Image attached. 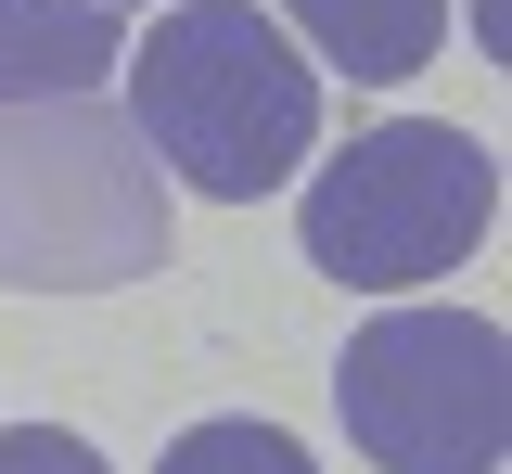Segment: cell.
<instances>
[{
	"label": "cell",
	"mask_w": 512,
	"mask_h": 474,
	"mask_svg": "<svg viewBox=\"0 0 512 474\" xmlns=\"http://www.w3.org/2000/svg\"><path fill=\"white\" fill-rule=\"evenodd\" d=\"M128 129L141 154L192 180L205 205H256L308 167L320 141V77L256 0H180L128 52Z\"/></svg>",
	"instance_id": "cell-1"
},
{
	"label": "cell",
	"mask_w": 512,
	"mask_h": 474,
	"mask_svg": "<svg viewBox=\"0 0 512 474\" xmlns=\"http://www.w3.org/2000/svg\"><path fill=\"white\" fill-rule=\"evenodd\" d=\"M333 410L384 474H500L512 449V346L474 308H384L333 359Z\"/></svg>",
	"instance_id": "cell-4"
},
{
	"label": "cell",
	"mask_w": 512,
	"mask_h": 474,
	"mask_svg": "<svg viewBox=\"0 0 512 474\" xmlns=\"http://www.w3.org/2000/svg\"><path fill=\"white\" fill-rule=\"evenodd\" d=\"M282 13L320 39V65L359 77V90L423 77V65H436V39H448V0H282Z\"/></svg>",
	"instance_id": "cell-6"
},
{
	"label": "cell",
	"mask_w": 512,
	"mask_h": 474,
	"mask_svg": "<svg viewBox=\"0 0 512 474\" xmlns=\"http://www.w3.org/2000/svg\"><path fill=\"white\" fill-rule=\"evenodd\" d=\"M0 474H116L90 436H64V423H13L0 436Z\"/></svg>",
	"instance_id": "cell-8"
},
{
	"label": "cell",
	"mask_w": 512,
	"mask_h": 474,
	"mask_svg": "<svg viewBox=\"0 0 512 474\" xmlns=\"http://www.w3.org/2000/svg\"><path fill=\"white\" fill-rule=\"evenodd\" d=\"M500 218V154L448 116H397V129L333 141V167L295 205V244L320 282H359V295H410V282L461 270Z\"/></svg>",
	"instance_id": "cell-3"
},
{
	"label": "cell",
	"mask_w": 512,
	"mask_h": 474,
	"mask_svg": "<svg viewBox=\"0 0 512 474\" xmlns=\"http://www.w3.org/2000/svg\"><path fill=\"white\" fill-rule=\"evenodd\" d=\"M154 474H320V462L282 436V423H256V410H218V423H192V436H180Z\"/></svg>",
	"instance_id": "cell-7"
},
{
	"label": "cell",
	"mask_w": 512,
	"mask_h": 474,
	"mask_svg": "<svg viewBox=\"0 0 512 474\" xmlns=\"http://www.w3.org/2000/svg\"><path fill=\"white\" fill-rule=\"evenodd\" d=\"M167 270V167L103 103H26L0 116V282L26 295H103Z\"/></svg>",
	"instance_id": "cell-2"
},
{
	"label": "cell",
	"mask_w": 512,
	"mask_h": 474,
	"mask_svg": "<svg viewBox=\"0 0 512 474\" xmlns=\"http://www.w3.org/2000/svg\"><path fill=\"white\" fill-rule=\"evenodd\" d=\"M128 26L116 13H90V0H0V116H26V103H90L103 77H116Z\"/></svg>",
	"instance_id": "cell-5"
},
{
	"label": "cell",
	"mask_w": 512,
	"mask_h": 474,
	"mask_svg": "<svg viewBox=\"0 0 512 474\" xmlns=\"http://www.w3.org/2000/svg\"><path fill=\"white\" fill-rule=\"evenodd\" d=\"M90 13H128V0H90Z\"/></svg>",
	"instance_id": "cell-9"
}]
</instances>
